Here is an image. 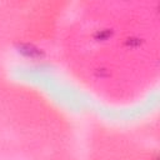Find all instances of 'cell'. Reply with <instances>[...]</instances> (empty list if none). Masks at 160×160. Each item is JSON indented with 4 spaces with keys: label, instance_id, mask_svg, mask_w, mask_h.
<instances>
[{
    "label": "cell",
    "instance_id": "obj_1",
    "mask_svg": "<svg viewBox=\"0 0 160 160\" xmlns=\"http://www.w3.org/2000/svg\"><path fill=\"white\" fill-rule=\"evenodd\" d=\"M20 51H21L24 55L30 56V58H38V56L41 55V51H40L38 48L32 46V45H21V46H20Z\"/></svg>",
    "mask_w": 160,
    "mask_h": 160
},
{
    "label": "cell",
    "instance_id": "obj_2",
    "mask_svg": "<svg viewBox=\"0 0 160 160\" xmlns=\"http://www.w3.org/2000/svg\"><path fill=\"white\" fill-rule=\"evenodd\" d=\"M110 35H111V31H109V30H101L100 32H98L96 38H98V39H100V40H104V39L109 38Z\"/></svg>",
    "mask_w": 160,
    "mask_h": 160
}]
</instances>
